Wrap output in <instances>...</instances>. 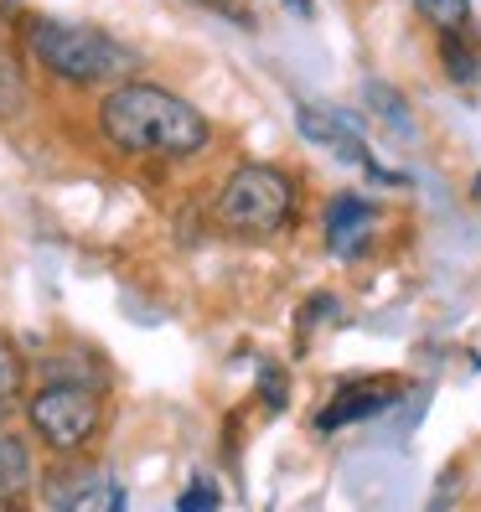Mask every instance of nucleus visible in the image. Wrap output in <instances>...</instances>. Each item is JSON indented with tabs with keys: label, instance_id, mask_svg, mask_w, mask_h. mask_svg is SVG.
I'll use <instances>...</instances> for the list:
<instances>
[{
	"label": "nucleus",
	"instance_id": "dca6fc26",
	"mask_svg": "<svg viewBox=\"0 0 481 512\" xmlns=\"http://www.w3.org/2000/svg\"><path fill=\"white\" fill-rule=\"evenodd\" d=\"M187 6H197L207 16H228L233 26H254V6H249V0H187Z\"/></svg>",
	"mask_w": 481,
	"mask_h": 512
},
{
	"label": "nucleus",
	"instance_id": "0eeeda50",
	"mask_svg": "<svg viewBox=\"0 0 481 512\" xmlns=\"http://www.w3.org/2000/svg\"><path fill=\"white\" fill-rule=\"evenodd\" d=\"M295 130H300V140H311V145H321V150H332V156H342V161H357V166H368V161H373L363 130H357V119H347L342 109L300 104V109H295Z\"/></svg>",
	"mask_w": 481,
	"mask_h": 512
},
{
	"label": "nucleus",
	"instance_id": "a211bd4d",
	"mask_svg": "<svg viewBox=\"0 0 481 512\" xmlns=\"http://www.w3.org/2000/svg\"><path fill=\"white\" fill-rule=\"evenodd\" d=\"M285 6H290L295 16H311V0H285Z\"/></svg>",
	"mask_w": 481,
	"mask_h": 512
},
{
	"label": "nucleus",
	"instance_id": "f8f14e48",
	"mask_svg": "<svg viewBox=\"0 0 481 512\" xmlns=\"http://www.w3.org/2000/svg\"><path fill=\"white\" fill-rule=\"evenodd\" d=\"M440 57H445V78L450 83H476V52H471V42H466V32H440Z\"/></svg>",
	"mask_w": 481,
	"mask_h": 512
},
{
	"label": "nucleus",
	"instance_id": "f257e3e1",
	"mask_svg": "<svg viewBox=\"0 0 481 512\" xmlns=\"http://www.w3.org/2000/svg\"><path fill=\"white\" fill-rule=\"evenodd\" d=\"M99 140L125 161H192L213 145V119L166 83L119 78L99 99Z\"/></svg>",
	"mask_w": 481,
	"mask_h": 512
},
{
	"label": "nucleus",
	"instance_id": "4468645a",
	"mask_svg": "<svg viewBox=\"0 0 481 512\" xmlns=\"http://www.w3.org/2000/svg\"><path fill=\"white\" fill-rule=\"evenodd\" d=\"M21 383H26V363H21V352L0 337V419H6V409L21 399Z\"/></svg>",
	"mask_w": 481,
	"mask_h": 512
},
{
	"label": "nucleus",
	"instance_id": "9b49d317",
	"mask_svg": "<svg viewBox=\"0 0 481 512\" xmlns=\"http://www.w3.org/2000/svg\"><path fill=\"white\" fill-rule=\"evenodd\" d=\"M26 109H32V88H26V73H21V63L0 47V119H21Z\"/></svg>",
	"mask_w": 481,
	"mask_h": 512
},
{
	"label": "nucleus",
	"instance_id": "ddd939ff",
	"mask_svg": "<svg viewBox=\"0 0 481 512\" xmlns=\"http://www.w3.org/2000/svg\"><path fill=\"white\" fill-rule=\"evenodd\" d=\"M414 11L425 16L435 32H466L471 26V0H414Z\"/></svg>",
	"mask_w": 481,
	"mask_h": 512
},
{
	"label": "nucleus",
	"instance_id": "9d476101",
	"mask_svg": "<svg viewBox=\"0 0 481 512\" xmlns=\"http://www.w3.org/2000/svg\"><path fill=\"white\" fill-rule=\"evenodd\" d=\"M363 99H368V109H373V114H378L394 135H404V140L414 135V114H409V104L399 99V88H388V83L368 78V83H363Z\"/></svg>",
	"mask_w": 481,
	"mask_h": 512
},
{
	"label": "nucleus",
	"instance_id": "1a4fd4ad",
	"mask_svg": "<svg viewBox=\"0 0 481 512\" xmlns=\"http://www.w3.org/2000/svg\"><path fill=\"white\" fill-rule=\"evenodd\" d=\"M37 492V461L32 445H26L16 430L0 425V502H21Z\"/></svg>",
	"mask_w": 481,
	"mask_h": 512
},
{
	"label": "nucleus",
	"instance_id": "423d86ee",
	"mask_svg": "<svg viewBox=\"0 0 481 512\" xmlns=\"http://www.w3.org/2000/svg\"><path fill=\"white\" fill-rule=\"evenodd\" d=\"M321 233H326V249H332L337 259H363V249L378 233V207L368 197H357V192H337L332 202H326Z\"/></svg>",
	"mask_w": 481,
	"mask_h": 512
},
{
	"label": "nucleus",
	"instance_id": "f3484780",
	"mask_svg": "<svg viewBox=\"0 0 481 512\" xmlns=\"http://www.w3.org/2000/svg\"><path fill=\"white\" fill-rule=\"evenodd\" d=\"M259 399H264L269 414H280V409H285V373H280L275 363H264V368H259Z\"/></svg>",
	"mask_w": 481,
	"mask_h": 512
},
{
	"label": "nucleus",
	"instance_id": "f03ea898",
	"mask_svg": "<svg viewBox=\"0 0 481 512\" xmlns=\"http://www.w3.org/2000/svg\"><path fill=\"white\" fill-rule=\"evenodd\" d=\"M21 47L42 73H52L68 88H104L140 68L135 47L109 37L104 26H83L63 16H21Z\"/></svg>",
	"mask_w": 481,
	"mask_h": 512
},
{
	"label": "nucleus",
	"instance_id": "20e7f679",
	"mask_svg": "<svg viewBox=\"0 0 481 512\" xmlns=\"http://www.w3.org/2000/svg\"><path fill=\"white\" fill-rule=\"evenodd\" d=\"M26 425L42 440L52 456H83L104 440L109 409H104V388L99 383H78V378H47L32 399H26Z\"/></svg>",
	"mask_w": 481,
	"mask_h": 512
},
{
	"label": "nucleus",
	"instance_id": "2eb2a0df",
	"mask_svg": "<svg viewBox=\"0 0 481 512\" xmlns=\"http://www.w3.org/2000/svg\"><path fill=\"white\" fill-rule=\"evenodd\" d=\"M218 502H223V492L213 487V481H207V471H197V476H192V487L176 497V507H182V512H213Z\"/></svg>",
	"mask_w": 481,
	"mask_h": 512
},
{
	"label": "nucleus",
	"instance_id": "6e6552de",
	"mask_svg": "<svg viewBox=\"0 0 481 512\" xmlns=\"http://www.w3.org/2000/svg\"><path fill=\"white\" fill-rule=\"evenodd\" d=\"M394 399H399L394 383H347V388H337V399L316 414V435L326 440V435H337L347 425H363V419L383 414Z\"/></svg>",
	"mask_w": 481,
	"mask_h": 512
},
{
	"label": "nucleus",
	"instance_id": "7ed1b4c3",
	"mask_svg": "<svg viewBox=\"0 0 481 512\" xmlns=\"http://www.w3.org/2000/svg\"><path fill=\"white\" fill-rule=\"evenodd\" d=\"M213 223L233 238H275L295 223V182L269 161L233 166L213 197Z\"/></svg>",
	"mask_w": 481,
	"mask_h": 512
},
{
	"label": "nucleus",
	"instance_id": "39448f33",
	"mask_svg": "<svg viewBox=\"0 0 481 512\" xmlns=\"http://www.w3.org/2000/svg\"><path fill=\"white\" fill-rule=\"evenodd\" d=\"M37 492H42L47 507H63V512H83V507L119 512V507L130 502L125 487H119L109 471H99V466H57V471H47L37 481Z\"/></svg>",
	"mask_w": 481,
	"mask_h": 512
},
{
	"label": "nucleus",
	"instance_id": "6ab92c4d",
	"mask_svg": "<svg viewBox=\"0 0 481 512\" xmlns=\"http://www.w3.org/2000/svg\"><path fill=\"white\" fill-rule=\"evenodd\" d=\"M0 16H21V0H0Z\"/></svg>",
	"mask_w": 481,
	"mask_h": 512
}]
</instances>
